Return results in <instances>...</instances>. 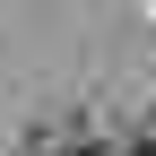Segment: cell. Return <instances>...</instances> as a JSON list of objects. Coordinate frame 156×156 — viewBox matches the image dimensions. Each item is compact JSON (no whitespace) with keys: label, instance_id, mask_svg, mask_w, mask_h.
Returning a JSON list of instances; mask_svg holds the SVG:
<instances>
[{"label":"cell","instance_id":"6da1fadb","mask_svg":"<svg viewBox=\"0 0 156 156\" xmlns=\"http://www.w3.org/2000/svg\"><path fill=\"white\" fill-rule=\"evenodd\" d=\"M122 156H156V130H147V139H139V147H122Z\"/></svg>","mask_w":156,"mask_h":156}]
</instances>
